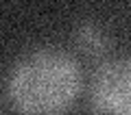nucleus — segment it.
<instances>
[{
	"label": "nucleus",
	"instance_id": "obj_1",
	"mask_svg": "<svg viewBox=\"0 0 131 115\" xmlns=\"http://www.w3.org/2000/svg\"><path fill=\"white\" fill-rule=\"evenodd\" d=\"M83 85L81 67L61 48H35L20 56L7 78V96L22 115H63Z\"/></svg>",
	"mask_w": 131,
	"mask_h": 115
},
{
	"label": "nucleus",
	"instance_id": "obj_2",
	"mask_svg": "<svg viewBox=\"0 0 131 115\" xmlns=\"http://www.w3.org/2000/svg\"><path fill=\"white\" fill-rule=\"evenodd\" d=\"M92 109L96 115H131V56L98 67L92 80Z\"/></svg>",
	"mask_w": 131,
	"mask_h": 115
},
{
	"label": "nucleus",
	"instance_id": "obj_3",
	"mask_svg": "<svg viewBox=\"0 0 131 115\" xmlns=\"http://www.w3.org/2000/svg\"><path fill=\"white\" fill-rule=\"evenodd\" d=\"M77 39H79V44L83 48H88L92 54H101V52L107 48V39L103 37V33L98 31L94 24L85 22L79 26V31H77Z\"/></svg>",
	"mask_w": 131,
	"mask_h": 115
}]
</instances>
